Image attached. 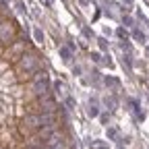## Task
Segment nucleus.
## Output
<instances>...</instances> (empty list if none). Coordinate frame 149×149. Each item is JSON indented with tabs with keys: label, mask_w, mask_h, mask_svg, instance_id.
<instances>
[{
	"label": "nucleus",
	"mask_w": 149,
	"mask_h": 149,
	"mask_svg": "<svg viewBox=\"0 0 149 149\" xmlns=\"http://www.w3.org/2000/svg\"><path fill=\"white\" fill-rule=\"evenodd\" d=\"M2 21H4V19H2V17H0V23H2Z\"/></svg>",
	"instance_id": "obj_10"
},
{
	"label": "nucleus",
	"mask_w": 149,
	"mask_h": 149,
	"mask_svg": "<svg viewBox=\"0 0 149 149\" xmlns=\"http://www.w3.org/2000/svg\"><path fill=\"white\" fill-rule=\"evenodd\" d=\"M29 91L35 95V100H37V97H46V95H50V81L46 79V81L29 83Z\"/></svg>",
	"instance_id": "obj_4"
},
{
	"label": "nucleus",
	"mask_w": 149,
	"mask_h": 149,
	"mask_svg": "<svg viewBox=\"0 0 149 149\" xmlns=\"http://www.w3.org/2000/svg\"><path fill=\"white\" fill-rule=\"evenodd\" d=\"M17 35H19V27L15 21H2L0 23V46H10L17 42Z\"/></svg>",
	"instance_id": "obj_3"
},
{
	"label": "nucleus",
	"mask_w": 149,
	"mask_h": 149,
	"mask_svg": "<svg viewBox=\"0 0 149 149\" xmlns=\"http://www.w3.org/2000/svg\"><path fill=\"white\" fill-rule=\"evenodd\" d=\"M87 114H89V116H97V110H95V108H89Z\"/></svg>",
	"instance_id": "obj_7"
},
{
	"label": "nucleus",
	"mask_w": 149,
	"mask_h": 149,
	"mask_svg": "<svg viewBox=\"0 0 149 149\" xmlns=\"http://www.w3.org/2000/svg\"><path fill=\"white\" fill-rule=\"evenodd\" d=\"M29 48H31V44H29V40H27V37H23V40H17L15 44H10L8 48H6V60L8 62H19V58H21V56L23 54H27L29 52Z\"/></svg>",
	"instance_id": "obj_2"
},
{
	"label": "nucleus",
	"mask_w": 149,
	"mask_h": 149,
	"mask_svg": "<svg viewBox=\"0 0 149 149\" xmlns=\"http://www.w3.org/2000/svg\"><path fill=\"white\" fill-rule=\"evenodd\" d=\"M54 87H56V91L60 93V97H66V87H64V83H58V81H56Z\"/></svg>",
	"instance_id": "obj_6"
},
{
	"label": "nucleus",
	"mask_w": 149,
	"mask_h": 149,
	"mask_svg": "<svg viewBox=\"0 0 149 149\" xmlns=\"http://www.w3.org/2000/svg\"><path fill=\"white\" fill-rule=\"evenodd\" d=\"M135 37H137V40H141V42H143V40H145V35H143V33H141V31H135Z\"/></svg>",
	"instance_id": "obj_8"
},
{
	"label": "nucleus",
	"mask_w": 149,
	"mask_h": 149,
	"mask_svg": "<svg viewBox=\"0 0 149 149\" xmlns=\"http://www.w3.org/2000/svg\"><path fill=\"white\" fill-rule=\"evenodd\" d=\"M147 52H149V48H147Z\"/></svg>",
	"instance_id": "obj_11"
},
{
	"label": "nucleus",
	"mask_w": 149,
	"mask_h": 149,
	"mask_svg": "<svg viewBox=\"0 0 149 149\" xmlns=\"http://www.w3.org/2000/svg\"><path fill=\"white\" fill-rule=\"evenodd\" d=\"M0 149H2V147H0Z\"/></svg>",
	"instance_id": "obj_12"
},
{
	"label": "nucleus",
	"mask_w": 149,
	"mask_h": 149,
	"mask_svg": "<svg viewBox=\"0 0 149 149\" xmlns=\"http://www.w3.org/2000/svg\"><path fill=\"white\" fill-rule=\"evenodd\" d=\"M48 79V70L46 68H40L35 74H33V79H31V83H37V81H46Z\"/></svg>",
	"instance_id": "obj_5"
},
{
	"label": "nucleus",
	"mask_w": 149,
	"mask_h": 149,
	"mask_svg": "<svg viewBox=\"0 0 149 149\" xmlns=\"http://www.w3.org/2000/svg\"><path fill=\"white\" fill-rule=\"evenodd\" d=\"M35 37H37V40L42 42V40H44V33H42V31H35Z\"/></svg>",
	"instance_id": "obj_9"
},
{
	"label": "nucleus",
	"mask_w": 149,
	"mask_h": 149,
	"mask_svg": "<svg viewBox=\"0 0 149 149\" xmlns=\"http://www.w3.org/2000/svg\"><path fill=\"white\" fill-rule=\"evenodd\" d=\"M42 66V58H40V54L29 50L27 54H23L21 58H19V62L15 64L17 68V81L19 83H31L33 79V74L40 70Z\"/></svg>",
	"instance_id": "obj_1"
}]
</instances>
